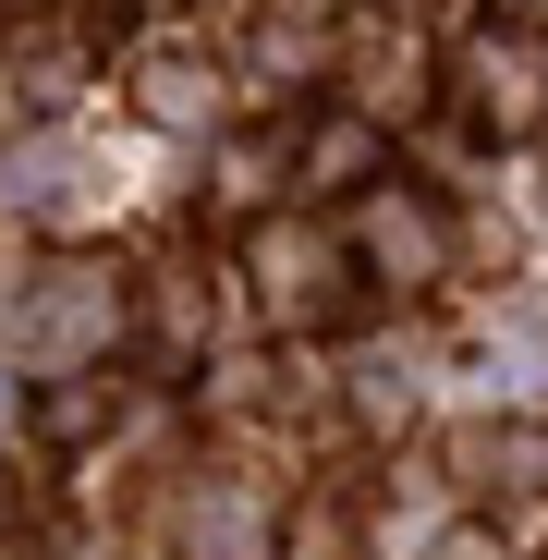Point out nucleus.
<instances>
[{
  "instance_id": "obj_1",
  "label": "nucleus",
  "mask_w": 548,
  "mask_h": 560,
  "mask_svg": "<svg viewBox=\"0 0 548 560\" xmlns=\"http://www.w3.org/2000/svg\"><path fill=\"white\" fill-rule=\"evenodd\" d=\"M110 317H123L110 280H98V268H61V293L37 305V329H25V341H37V365H73V353H98V341H110Z\"/></svg>"
},
{
  "instance_id": "obj_2",
  "label": "nucleus",
  "mask_w": 548,
  "mask_h": 560,
  "mask_svg": "<svg viewBox=\"0 0 548 560\" xmlns=\"http://www.w3.org/2000/svg\"><path fill=\"white\" fill-rule=\"evenodd\" d=\"M365 256H378L390 280H439L451 268V220L427 196H378V208H365Z\"/></svg>"
},
{
  "instance_id": "obj_3",
  "label": "nucleus",
  "mask_w": 548,
  "mask_h": 560,
  "mask_svg": "<svg viewBox=\"0 0 548 560\" xmlns=\"http://www.w3.org/2000/svg\"><path fill=\"white\" fill-rule=\"evenodd\" d=\"M256 268H268V305H281V317H317V305L341 293V256L305 244L293 220H268V232H256Z\"/></svg>"
},
{
  "instance_id": "obj_4",
  "label": "nucleus",
  "mask_w": 548,
  "mask_h": 560,
  "mask_svg": "<svg viewBox=\"0 0 548 560\" xmlns=\"http://www.w3.org/2000/svg\"><path fill=\"white\" fill-rule=\"evenodd\" d=\"M183 548L196 560H268V500L256 488H196V512H183Z\"/></svg>"
},
{
  "instance_id": "obj_5",
  "label": "nucleus",
  "mask_w": 548,
  "mask_h": 560,
  "mask_svg": "<svg viewBox=\"0 0 548 560\" xmlns=\"http://www.w3.org/2000/svg\"><path fill=\"white\" fill-rule=\"evenodd\" d=\"M268 560H353V536H341V524H305L293 548H268Z\"/></svg>"
}]
</instances>
